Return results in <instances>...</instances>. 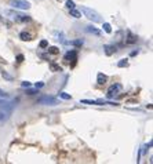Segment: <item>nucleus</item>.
I'll list each match as a JSON object with an SVG mask.
<instances>
[{
	"mask_svg": "<svg viewBox=\"0 0 153 164\" xmlns=\"http://www.w3.org/2000/svg\"><path fill=\"white\" fill-rule=\"evenodd\" d=\"M81 11H83V14H84V17H87L90 21H93L94 24H98V22H102V18L101 15L98 14L95 10H93V8H88L86 7V6H81Z\"/></svg>",
	"mask_w": 153,
	"mask_h": 164,
	"instance_id": "f257e3e1",
	"label": "nucleus"
},
{
	"mask_svg": "<svg viewBox=\"0 0 153 164\" xmlns=\"http://www.w3.org/2000/svg\"><path fill=\"white\" fill-rule=\"evenodd\" d=\"M6 14L10 15L17 22H29V21H32L30 15H26V14H22V12H18V11H12V10H7Z\"/></svg>",
	"mask_w": 153,
	"mask_h": 164,
	"instance_id": "f03ea898",
	"label": "nucleus"
},
{
	"mask_svg": "<svg viewBox=\"0 0 153 164\" xmlns=\"http://www.w3.org/2000/svg\"><path fill=\"white\" fill-rule=\"evenodd\" d=\"M10 6L14 8H20V10H28L30 8V3L26 0H11Z\"/></svg>",
	"mask_w": 153,
	"mask_h": 164,
	"instance_id": "7ed1b4c3",
	"label": "nucleus"
},
{
	"mask_svg": "<svg viewBox=\"0 0 153 164\" xmlns=\"http://www.w3.org/2000/svg\"><path fill=\"white\" fill-rule=\"evenodd\" d=\"M121 88H123V86H121L120 83L112 84V86L108 88V91H106V97H108V98H113V97L117 95V94L121 91Z\"/></svg>",
	"mask_w": 153,
	"mask_h": 164,
	"instance_id": "20e7f679",
	"label": "nucleus"
},
{
	"mask_svg": "<svg viewBox=\"0 0 153 164\" xmlns=\"http://www.w3.org/2000/svg\"><path fill=\"white\" fill-rule=\"evenodd\" d=\"M37 104L39 105H50V106H54V105H58V99L54 98V97H41L37 99Z\"/></svg>",
	"mask_w": 153,
	"mask_h": 164,
	"instance_id": "39448f33",
	"label": "nucleus"
},
{
	"mask_svg": "<svg viewBox=\"0 0 153 164\" xmlns=\"http://www.w3.org/2000/svg\"><path fill=\"white\" fill-rule=\"evenodd\" d=\"M72 61V66H75V62L77 61V52L75 51V50H72V51H69L66 55H65V62L68 64V62H70Z\"/></svg>",
	"mask_w": 153,
	"mask_h": 164,
	"instance_id": "423d86ee",
	"label": "nucleus"
},
{
	"mask_svg": "<svg viewBox=\"0 0 153 164\" xmlns=\"http://www.w3.org/2000/svg\"><path fill=\"white\" fill-rule=\"evenodd\" d=\"M86 30L88 33H93V35H95V36H101V30L99 29H97L95 26H93V25H88V26H86Z\"/></svg>",
	"mask_w": 153,
	"mask_h": 164,
	"instance_id": "0eeeda50",
	"label": "nucleus"
},
{
	"mask_svg": "<svg viewBox=\"0 0 153 164\" xmlns=\"http://www.w3.org/2000/svg\"><path fill=\"white\" fill-rule=\"evenodd\" d=\"M104 50H105V54H106L108 57L116 52V47H115V46H110V44H105V46H104Z\"/></svg>",
	"mask_w": 153,
	"mask_h": 164,
	"instance_id": "6e6552de",
	"label": "nucleus"
},
{
	"mask_svg": "<svg viewBox=\"0 0 153 164\" xmlns=\"http://www.w3.org/2000/svg\"><path fill=\"white\" fill-rule=\"evenodd\" d=\"M106 81H108V76H106V75H104V73H98V76H97V83L99 84V86H104Z\"/></svg>",
	"mask_w": 153,
	"mask_h": 164,
	"instance_id": "1a4fd4ad",
	"label": "nucleus"
},
{
	"mask_svg": "<svg viewBox=\"0 0 153 164\" xmlns=\"http://www.w3.org/2000/svg\"><path fill=\"white\" fill-rule=\"evenodd\" d=\"M80 104H84V105H104V101L99 99V101H91V99H81Z\"/></svg>",
	"mask_w": 153,
	"mask_h": 164,
	"instance_id": "9d476101",
	"label": "nucleus"
},
{
	"mask_svg": "<svg viewBox=\"0 0 153 164\" xmlns=\"http://www.w3.org/2000/svg\"><path fill=\"white\" fill-rule=\"evenodd\" d=\"M20 39L24 41H30L32 40V35L29 32H21L20 33Z\"/></svg>",
	"mask_w": 153,
	"mask_h": 164,
	"instance_id": "9b49d317",
	"label": "nucleus"
},
{
	"mask_svg": "<svg viewBox=\"0 0 153 164\" xmlns=\"http://www.w3.org/2000/svg\"><path fill=\"white\" fill-rule=\"evenodd\" d=\"M125 43H127V44L137 43V36H134L131 32H128V33H127V40H125Z\"/></svg>",
	"mask_w": 153,
	"mask_h": 164,
	"instance_id": "f8f14e48",
	"label": "nucleus"
},
{
	"mask_svg": "<svg viewBox=\"0 0 153 164\" xmlns=\"http://www.w3.org/2000/svg\"><path fill=\"white\" fill-rule=\"evenodd\" d=\"M69 14H70V17H73V18H81V12L77 11L76 8H70V10H69Z\"/></svg>",
	"mask_w": 153,
	"mask_h": 164,
	"instance_id": "ddd939ff",
	"label": "nucleus"
},
{
	"mask_svg": "<svg viewBox=\"0 0 153 164\" xmlns=\"http://www.w3.org/2000/svg\"><path fill=\"white\" fill-rule=\"evenodd\" d=\"M50 70L51 72H62V68L57 64H50Z\"/></svg>",
	"mask_w": 153,
	"mask_h": 164,
	"instance_id": "4468645a",
	"label": "nucleus"
},
{
	"mask_svg": "<svg viewBox=\"0 0 153 164\" xmlns=\"http://www.w3.org/2000/svg\"><path fill=\"white\" fill-rule=\"evenodd\" d=\"M47 51H49V54L57 55V54H59V48L58 47H47Z\"/></svg>",
	"mask_w": 153,
	"mask_h": 164,
	"instance_id": "2eb2a0df",
	"label": "nucleus"
},
{
	"mask_svg": "<svg viewBox=\"0 0 153 164\" xmlns=\"http://www.w3.org/2000/svg\"><path fill=\"white\" fill-rule=\"evenodd\" d=\"M127 58H123V60H120L119 61V62H117V66H119V68H125V66H127V65H128V62H127Z\"/></svg>",
	"mask_w": 153,
	"mask_h": 164,
	"instance_id": "dca6fc26",
	"label": "nucleus"
},
{
	"mask_svg": "<svg viewBox=\"0 0 153 164\" xmlns=\"http://www.w3.org/2000/svg\"><path fill=\"white\" fill-rule=\"evenodd\" d=\"M104 30L106 33H112V26H110V24H108V22H104Z\"/></svg>",
	"mask_w": 153,
	"mask_h": 164,
	"instance_id": "f3484780",
	"label": "nucleus"
},
{
	"mask_svg": "<svg viewBox=\"0 0 153 164\" xmlns=\"http://www.w3.org/2000/svg\"><path fill=\"white\" fill-rule=\"evenodd\" d=\"M59 98H62V99H70L72 97H70V94H66V92H59Z\"/></svg>",
	"mask_w": 153,
	"mask_h": 164,
	"instance_id": "a211bd4d",
	"label": "nucleus"
},
{
	"mask_svg": "<svg viewBox=\"0 0 153 164\" xmlns=\"http://www.w3.org/2000/svg\"><path fill=\"white\" fill-rule=\"evenodd\" d=\"M66 7L70 10V8H76V6H75V1H72V0H68L66 1Z\"/></svg>",
	"mask_w": 153,
	"mask_h": 164,
	"instance_id": "6ab92c4d",
	"label": "nucleus"
},
{
	"mask_svg": "<svg viewBox=\"0 0 153 164\" xmlns=\"http://www.w3.org/2000/svg\"><path fill=\"white\" fill-rule=\"evenodd\" d=\"M26 94L28 95H35V94H39V90H26Z\"/></svg>",
	"mask_w": 153,
	"mask_h": 164,
	"instance_id": "aec40b11",
	"label": "nucleus"
},
{
	"mask_svg": "<svg viewBox=\"0 0 153 164\" xmlns=\"http://www.w3.org/2000/svg\"><path fill=\"white\" fill-rule=\"evenodd\" d=\"M46 47H49V41H47V40H41L40 41V48H46Z\"/></svg>",
	"mask_w": 153,
	"mask_h": 164,
	"instance_id": "412c9836",
	"label": "nucleus"
},
{
	"mask_svg": "<svg viewBox=\"0 0 153 164\" xmlns=\"http://www.w3.org/2000/svg\"><path fill=\"white\" fill-rule=\"evenodd\" d=\"M72 44L79 47V46H83V40H75V41H72Z\"/></svg>",
	"mask_w": 153,
	"mask_h": 164,
	"instance_id": "4be33fe9",
	"label": "nucleus"
},
{
	"mask_svg": "<svg viewBox=\"0 0 153 164\" xmlns=\"http://www.w3.org/2000/svg\"><path fill=\"white\" fill-rule=\"evenodd\" d=\"M21 86H22L24 88H29V87H30V83H29V81H22Z\"/></svg>",
	"mask_w": 153,
	"mask_h": 164,
	"instance_id": "5701e85b",
	"label": "nucleus"
},
{
	"mask_svg": "<svg viewBox=\"0 0 153 164\" xmlns=\"http://www.w3.org/2000/svg\"><path fill=\"white\" fill-rule=\"evenodd\" d=\"M35 86H36V88H37V90H39V88L44 87V83H43V81H37V83L35 84Z\"/></svg>",
	"mask_w": 153,
	"mask_h": 164,
	"instance_id": "b1692460",
	"label": "nucleus"
},
{
	"mask_svg": "<svg viewBox=\"0 0 153 164\" xmlns=\"http://www.w3.org/2000/svg\"><path fill=\"white\" fill-rule=\"evenodd\" d=\"M24 60H25V58H24V55H22V54H20V55L17 57V61H18V62H22Z\"/></svg>",
	"mask_w": 153,
	"mask_h": 164,
	"instance_id": "393cba45",
	"label": "nucleus"
},
{
	"mask_svg": "<svg viewBox=\"0 0 153 164\" xmlns=\"http://www.w3.org/2000/svg\"><path fill=\"white\" fill-rule=\"evenodd\" d=\"M1 75H3V77H6L7 80H11V79H12V77L10 76V75H7V73H6V72H3V73H1Z\"/></svg>",
	"mask_w": 153,
	"mask_h": 164,
	"instance_id": "a878e982",
	"label": "nucleus"
},
{
	"mask_svg": "<svg viewBox=\"0 0 153 164\" xmlns=\"http://www.w3.org/2000/svg\"><path fill=\"white\" fill-rule=\"evenodd\" d=\"M6 62H7V61H6V60H3V58L0 57V64H6Z\"/></svg>",
	"mask_w": 153,
	"mask_h": 164,
	"instance_id": "bb28decb",
	"label": "nucleus"
},
{
	"mask_svg": "<svg viewBox=\"0 0 153 164\" xmlns=\"http://www.w3.org/2000/svg\"><path fill=\"white\" fill-rule=\"evenodd\" d=\"M137 54H138V51H133V52H131V57H135Z\"/></svg>",
	"mask_w": 153,
	"mask_h": 164,
	"instance_id": "cd10ccee",
	"label": "nucleus"
},
{
	"mask_svg": "<svg viewBox=\"0 0 153 164\" xmlns=\"http://www.w3.org/2000/svg\"><path fill=\"white\" fill-rule=\"evenodd\" d=\"M59 1H61V0H59Z\"/></svg>",
	"mask_w": 153,
	"mask_h": 164,
	"instance_id": "c85d7f7f",
	"label": "nucleus"
}]
</instances>
